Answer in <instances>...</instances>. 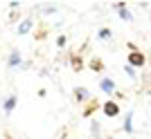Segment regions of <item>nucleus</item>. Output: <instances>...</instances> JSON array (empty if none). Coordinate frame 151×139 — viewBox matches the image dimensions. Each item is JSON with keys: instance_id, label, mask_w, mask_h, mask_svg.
I'll return each mask as SVG.
<instances>
[{"instance_id": "nucleus-3", "label": "nucleus", "mask_w": 151, "mask_h": 139, "mask_svg": "<svg viewBox=\"0 0 151 139\" xmlns=\"http://www.w3.org/2000/svg\"><path fill=\"white\" fill-rule=\"evenodd\" d=\"M113 9H115L117 13H120V18L124 20V23H131V20H133L131 11L126 9V2H113Z\"/></svg>"}, {"instance_id": "nucleus-11", "label": "nucleus", "mask_w": 151, "mask_h": 139, "mask_svg": "<svg viewBox=\"0 0 151 139\" xmlns=\"http://www.w3.org/2000/svg\"><path fill=\"white\" fill-rule=\"evenodd\" d=\"M95 108H97V101H90V103H88V108L83 110V117H90V114H93V110H95Z\"/></svg>"}, {"instance_id": "nucleus-15", "label": "nucleus", "mask_w": 151, "mask_h": 139, "mask_svg": "<svg viewBox=\"0 0 151 139\" xmlns=\"http://www.w3.org/2000/svg\"><path fill=\"white\" fill-rule=\"evenodd\" d=\"M65 43H68V38H65V36H59L57 38V45H59V47H65Z\"/></svg>"}, {"instance_id": "nucleus-12", "label": "nucleus", "mask_w": 151, "mask_h": 139, "mask_svg": "<svg viewBox=\"0 0 151 139\" xmlns=\"http://www.w3.org/2000/svg\"><path fill=\"white\" fill-rule=\"evenodd\" d=\"M90 135H93V137L99 135V121H93V123H90Z\"/></svg>"}, {"instance_id": "nucleus-7", "label": "nucleus", "mask_w": 151, "mask_h": 139, "mask_svg": "<svg viewBox=\"0 0 151 139\" xmlns=\"http://www.w3.org/2000/svg\"><path fill=\"white\" fill-rule=\"evenodd\" d=\"M122 130H124V133H135V130H133V110H129V112L124 114V126H122Z\"/></svg>"}, {"instance_id": "nucleus-13", "label": "nucleus", "mask_w": 151, "mask_h": 139, "mask_svg": "<svg viewBox=\"0 0 151 139\" xmlns=\"http://www.w3.org/2000/svg\"><path fill=\"white\" fill-rule=\"evenodd\" d=\"M124 72H126V76H129V79H135V70H133L131 65H124Z\"/></svg>"}, {"instance_id": "nucleus-8", "label": "nucleus", "mask_w": 151, "mask_h": 139, "mask_svg": "<svg viewBox=\"0 0 151 139\" xmlns=\"http://www.w3.org/2000/svg\"><path fill=\"white\" fill-rule=\"evenodd\" d=\"M75 99L77 101H86V99H88V90L81 88V85H77L75 88Z\"/></svg>"}, {"instance_id": "nucleus-1", "label": "nucleus", "mask_w": 151, "mask_h": 139, "mask_svg": "<svg viewBox=\"0 0 151 139\" xmlns=\"http://www.w3.org/2000/svg\"><path fill=\"white\" fill-rule=\"evenodd\" d=\"M145 63H147V56L138 50V52H131V54H129V63L126 65H131V67L135 70V67H142Z\"/></svg>"}, {"instance_id": "nucleus-4", "label": "nucleus", "mask_w": 151, "mask_h": 139, "mask_svg": "<svg viewBox=\"0 0 151 139\" xmlns=\"http://www.w3.org/2000/svg\"><path fill=\"white\" fill-rule=\"evenodd\" d=\"M99 90L104 92V94H113V92H115V81H113V79H108V76L99 79Z\"/></svg>"}, {"instance_id": "nucleus-6", "label": "nucleus", "mask_w": 151, "mask_h": 139, "mask_svg": "<svg viewBox=\"0 0 151 139\" xmlns=\"http://www.w3.org/2000/svg\"><path fill=\"white\" fill-rule=\"evenodd\" d=\"M7 65H9V67H20V65H23V58H20V52H18V50H14L12 54H9Z\"/></svg>"}, {"instance_id": "nucleus-5", "label": "nucleus", "mask_w": 151, "mask_h": 139, "mask_svg": "<svg viewBox=\"0 0 151 139\" xmlns=\"http://www.w3.org/2000/svg\"><path fill=\"white\" fill-rule=\"evenodd\" d=\"M104 114L106 117H117L120 114V103L117 101H104Z\"/></svg>"}, {"instance_id": "nucleus-2", "label": "nucleus", "mask_w": 151, "mask_h": 139, "mask_svg": "<svg viewBox=\"0 0 151 139\" xmlns=\"http://www.w3.org/2000/svg\"><path fill=\"white\" fill-rule=\"evenodd\" d=\"M16 106H18V94H9L5 101H2V110H5L7 117H9V114L16 110Z\"/></svg>"}, {"instance_id": "nucleus-16", "label": "nucleus", "mask_w": 151, "mask_h": 139, "mask_svg": "<svg viewBox=\"0 0 151 139\" xmlns=\"http://www.w3.org/2000/svg\"><path fill=\"white\" fill-rule=\"evenodd\" d=\"M72 65H75V70H81V61H79V56H72Z\"/></svg>"}, {"instance_id": "nucleus-9", "label": "nucleus", "mask_w": 151, "mask_h": 139, "mask_svg": "<svg viewBox=\"0 0 151 139\" xmlns=\"http://www.w3.org/2000/svg\"><path fill=\"white\" fill-rule=\"evenodd\" d=\"M29 29H32V20H29V18H25V20H23V23L18 25V34L23 36V34H27Z\"/></svg>"}, {"instance_id": "nucleus-14", "label": "nucleus", "mask_w": 151, "mask_h": 139, "mask_svg": "<svg viewBox=\"0 0 151 139\" xmlns=\"http://www.w3.org/2000/svg\"><path fill=\"white\" fill-rule=\"evenodd\" d=\"M90 67H93V70H97V72H101V70H104V65H101V61H97V58H95L93 63H90Z\"/></svg>"}, {"instance_id": "nucleus-10", "label": "nucleus", "mask_w": 151, "mask_h": 139, "mask_svg": "<svg viewBox=\"0 0 151 139\" xmlns=\"http://www.w3.org/2000/svg\"><path fill=\"white\" fill-rule=\"evenodd\" d=\"M97 36H99L101 40H111V38H113V32H111L108 27H101L99 32H97Z\"/></svg>"}]
</instances>
